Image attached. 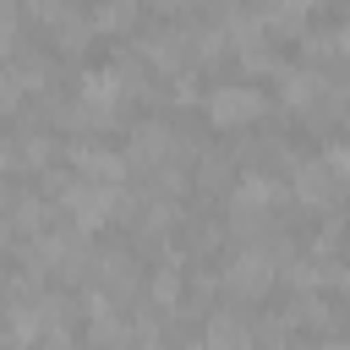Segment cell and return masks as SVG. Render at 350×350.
<instances>
[{"label":"cell","instance_id":"cell-24","mask_svg":"<svg viewBox=\"0 0 350 350\" xmlns=\"http://www.w3.org/2000/svg\"><path fill=\"white\" fill-rule=\"evenodd\" d=\"M334 44H339V49L350 55V22H339V33H334Z\"/></svg>","mask_w":350,"mask_h":350},{"label":"cell","instance_id":"cell-14","mask_svg":"<svg viewBox=\"0 0 350 350\" xmlns=\"http://www.w3.org/2000/svg\"><path fill=\"white\" fill-rule=\"evenodd\" d=\"M137 22V0H98L93 11V27H109V33H126Z\"/></svg>","mask_w":350,"mask_h":350},{"label":"cell","instance_id":"cell-11","mask_svg":"<svg viewBox=\"0 0 350 350\" xmlns=\"http://www.w3.org/2000/svg\"><path fill=\"white\" fill-rule=\"evenodd\" d=\"M323 71L317 66H290V71H279V98L290 104V109H312L317 98H323Z\"/></svg>","mask_w":350,"mask_h":350},{"label":"cell","instance_id":"cell-18","mask_svg":"<svg viewBox=\"0 0 350 350\" xmlns=\"http://www.w3.org/2000/svg\"><path fill=\"white\" fill-rule=\"evenodd\" d=\"M49 159H55V142H49V137H38V131H27V137H22V164L44 170Z\"/></svg>","mask_w":350,"mask_h":350},{"label":"cell","instance_id":"cell-6","mask_svg":"<svg viewBox=\"0 0 350 350\" xmlns=\"http://www.w3.org/2000/svg\"><path fill=\"white\" fill-rule=\"evenodd\" d=\"M175 153H180V137L170 131V126H159V120H142V126H131V148H126V164L131 170H175Z\"/></svg>","mask_w":350,"mask_h":350},{"label":"cell","instance_id":"cell-12","mask_svg":"<svg viewBox=\"0 0 350 350\" xmlns=\"http://www.w3.org/2000/svg\"><path fill=\"white\" fill-rule=\"evenodd\" d=\"M49 33H55V44H60V49H82L98 27H93V16H88V11H77V5H71V11H60V16L49 22Z\"/></svg>","mask_w":350,"mask_h":350},{"label":"cell","instance_id":"cell-9","mask_svg":"<svg viewBox=\"0 0 350 350\" xmlns=\"http://www.w3.org/2000/svg\"><path fill=\"white\" fill-rule=\"evenodd\" d=\"M93 284H98V295H109V301H131V290H137V268H131V252H98L93 257Z\"/></svg>","mask_w":350,"mask_h":350},{"label":"cell","instance_id":"cell-20","mask_svg":"<svg viewBox=\"0 0 350 350\" xmlns=\"http://www.w3.org/2000/svg\"><path fill=\"white\" fill-rule=\"evenodd\" d=\"M323 159H328V170L350 186V142H334V148H323Z\"/></svg>","mask_w":350,"mask_h":350},{"label":"cell","instance_id":"cell-27","mask_svg":"<svg viewBox=\"0 0 350 350\" xmlns=\"http://www.w3.org/2000/svg\"><path fill=\"white\" fill-rule=\"evenodd\" d=\"M339 284H345V295H350V268H345V273H339Z\"/></svg>","mask_w":350,"mask_h":350},{"label":"cell","instance_id":"cell-17","mask_svg":"<svg viewBox=\"0 0 350 350\" xmlns=\"http://www.w3.org/2000/svg\"><path fill=\"white\" fill-rule=\"evenodd\" d=\"M241 55V66L246 71H279V60H273V49H268V38H257V44H246V49H235Z\"/></svg>","mask_w":350,"mask_h":350},{"label":"cell","instance_id":"cell-3","mask_svg":"<svg viewBox=\"0 0 350 350\" xmlns=\"http://www.w3.org/2000/svg\"><path fill=\"white\" fill-rule=\"evenodd\" d=\"M279 202H284V186H279L268 170H246V175L230 186V219H235L241 230H257Z\"/></svg>","mask_w":350,"mask_h":350},{"label":"cell","instance_id":"cell-7","mask_svg":"<svg viewBox=\"0 0 350 350\" xmlns=\"http://www.w3.org/2000/svg\"><path fill=\"white\" fill-rule=\"evenodd\" d=\"M290 191H295L306 208H339V197H345V180L328 170V159H306V164H295V180H290Z\"/></svg>","mask_w":350,"mask_h":350},{"label":"cell","instance_id":"cell-25","mask_svg":"<svg viewBox=\"0 0 350 350\" xmlns=\"http://www.w3.org/2000/svg\"><path fill=\"white\" fill-rule=\"evenodd\" d=\"M159 11H180V5H191V0H153Z\"/></svg>","mask_w":350,"mask_h":350},{"label":"cell","instance_id":"cell-1","mask_svg":"<svg viewBox=\"0 0 350 350\" xmlns=\"http://www.w3.org/2000/svg\"><path fill=\"white\" fill-rule=\"evenodd\" d=\"M60 208L71 213L77 230H98V224H109L115 213L131 219L137 202H131L126 180H88V175H71V180H60Z\"/></svg>","mask_w":350,"mask_h":350},{"label":"cell","instance_id":"cell-16","mask_svg":"<svg viewBox=\"0 0 350 350\" xmlns=\"http://www.w3.org/2000/svg\"><path fill=\"white\" fill-rule=\"evenodd\" d=\"M27 98V82H22V71L16 66H0V109H16Z\"/></svg>","mask_w":350,"mask_h":350},{"label":"cell","instance_id":"cell-15","mask_svg":"<svg viewBox=\"0 0 350 350\" xmlns=\"http://www.w3.org/2000/svg\"><path fill=\"white\" fill-rule=\"evenodd\" d=\"M44 219H49V208H44L38 197H16V208H11V224H22L27 235H38V230H44Z\"/></svg>","mask_w":350,"mask_h":350},{"label":"cell","instance_id":"cell-2","mask_svg":"<svg viewBox=\"0 0 350 350\" xmlns=\"http://www.w3.org/2000/svg\"><path fill=\"white\" fill-rule=\"evenodd\" d=\"M120 104H126V88H120L115 66H98V71H88V77L77 82V104L66 109V126H77V131H104V126H115Z\"/></svg>","mask_w":350,"mask_h":350},{"label":"cell","instance_id":"cell-8","mask_svg":"<svg viewBox=\"0 0 350 350\" xmlns=\"http://www.w3.org/2000/svg\"><path fill=\"white\" fill-rule=\"evenodd\" d=\"M191 55H197V33H186V27H159V33L142 38V60L159 66V71H170V77H175V66H186Z\"/></svg>","mask_w":350,"mask_h":350},{"label":"cell","instance_id":"cell-23","mask_svg":"<svg viewBox=\"0 0 350 350\" xmlns=\"http://www.w3.org/2000/svg\"><path fill=\"white\" fill-rule=\"evenodd\" d=\"M175 98L191 104V98H197V82H191V77H175Z\"/></svg>","mask_w":350,"mask_h":350},{"label":"cell","instance_id":"cell-13","mask_svg":"<svg viewBox=\"0 0 350 350\" xmlns=\"http://www.w3.org/2000/svg\"><path fill=\"white\" fill-rule=\"evenodd\" d=\"M180 284H186L180 257H164V262L153 268V301H159V306H175V301H180Z\"/></svg>","mask_w":350,"mask_h":350},{"label":"cell","instance_id":"cell-19","mask_svg":"<svg viewBox=\"0 0 350 350\" xmlns=\"http://www.w3.org/2000/svg\"><path fill=\"white\" fill-rule=\"evenodd\" d=\"M16 49V5L11 0H0V60Z\"/></svg>","mask_w":350,"mask_h":350},{"label":"cell","instance_id":"cell-21","mask_svg":"<svg viewBox=\"0 0 350 350\" xmlns=\"http://www.w3.org/2000/svg\"><path fill=\"white\" fill-rule=\"evenodd\" d=\"M230 180V164L224 159H202V186H224Z\"/></svg>","mask_w":350,"mask_h":350},{"label":"cell","instance_id":"cell-4","mask_svg":"<svg viewBox=\"0 0 350 350\" xmlns=\"http://www.w3.org/2000/svg\"><path fill=\"white\" fill-rule=\"evenodd\" d=\"M273 273H279V257L268 252V246H246V252H235L230 262H224V295H235V301H262L268 295V284H273Z\"/></svg>","mask_w":350,"mask_h":350},{"label":"cell","instance_id":"cell-10","mask_svg":"<svg viewBox=\"0 0 350 350\" xmlns=\"http://www.w3.org/2000/svg\"><path fill=\"white\" fill-rule=\"evenodd\" d=\"M71 170L88 175V180H126V153L104 148V142H71Z\"/></svg>","mask_w":350,"mask_h":350},{"label":"cell","instance_id":"cell-28","mask_svg":"<svg viewBox=\"0 0 350 350\" xmlns=\"http://www.w3.org/2000/svg\"><path fill=\"white\" fill-rule=\"evenodd\" d=\"M345 131H350V109H345Z\"/></svg>","mask_w":350,"mask_h":350},{"label":"cell","instance_id":"cell-26","mask_svg":"<svg viewBox=\"0 0 350 350\" xmlns=\"http://www.w3.org/2000/svg\"><path fill=\"white\" fill-rule=\"evenodd\" d=\"M323 350H350V345H339V339H328V345H323Z\"/></svg>","mask_w":350,"mask_h":350},{"label":"cell","instance_id":"cell-5","mask_svg":"<svg viewBox=\"0 0 350 350\" xmlns=\"http://www.w3.org/2000/svg\"><path fill=\"white\" fill-rule=\"evenodd\" d=\"M202 104H208V120H213L219 131H241V126L262 120V109H268L262 88H246V82H219Z\"/></svg>","mask_w":350,"mask_h":350},{"label":"cell","instance_id":"cell-22","mask_svg":"<svg viewBox=\"0 0 350 350\" xmlns=\"http://www.w3.org/2000/svg\"><path fill=\"white\" fill-rule=\"evenodd\" d=\"M27 5H33V11L44 16V22H55L60 11H71V0H27Z\"/></svg>","mask_w":350,"mask_h":350}]
</instances>
